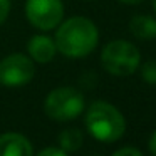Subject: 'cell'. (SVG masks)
<instances>
[{
    "label": "cell",
    "instance_id": "cell-1",
    "mask_svg": "<svg viewBox=\"0 0 156 156\" xmlns=\"http://www.w3.org/2000/svg\"><path fill=\"white\" fill-rule=\"evenodd\" d=\"M99 42V30L87 17H71L61 22L55 32V47L71 59L87 57Z\"/></svg>",
    "mask_w": 156,
    "mask_h": 156
},
{
    "label": "cell",
    "instance_id": "cell-2",
    "mask_svg": "<svg viewBox=\"0 0 156 156\" xmlns=\"http://www.w3.org/2000/svg\"><path fill=\"white\" fill-rule=\"evenodd\" d=\"M86 128L89 134L101 143H116L126 131V119L116 106L96 101L86 111Z\"/></svg>",
    "mask_w": 156,
    "mask_h": 156
},
{
    "label": "cell",
    "instance_id": "cell-3",
    "mask_svg": "<svg viewBox=\"0 0 156 156\" xmlns=\"http://www.w3.org/2000/svg\"><path fill=\"white\" fill-rule=\"evenodd\" d=\"M101 64L104 71L116 77H126L138 71L141 64L139 49L124 39L111 41L101 51Z\"/></svg>",
    "mask_w": 156,
    "mask_h": 156
},
{
    "label": "cell",
    "instance_id": "cell-4",
    "mask_svg": "<svg viewBox=\"0 0 156 156\" xmlns=\"http://www.w3.org/2000/svg\"><path fill=\"white\" fill-rule=\"evenodd\" d=\"M44 111L54 121H72L84 111V96L74 87H57L45 96Z\"/></svg>",
    "mask_w": 156,
    "mask_h": 156
},
{
    "label": "cell",
    "instance_id": "cell-5",
    "mask_svg": "<svg viewBox=\"0 0 156 156\" xmlns=\"http://www.w3.org/2000/svg\"><path fill=\"white\" fill-rule=\"evenodd\" d=\"M35 76V66L30 57L15 52L0 61V84L5 87H22Z\"/></svg>",
    "mask_w": 156,
    "mask_h": 156
},
{
    "label": "cell",
    "instance_id": "cell-6",
    "mask_svg": "<svg viewBox=\"0 0 156 156\" xmlns=\"http://www.w3.org/2000/svg\"><path fill=\"white\" fill-rule=\"evenodd\" d=\"M25 17L39 30H52L64 19L62 0H27Z\"/></svg>",
    "mask_w": 156,
    "mask_h": 156
},
{
    "label": "cell",
    "instance_id": "cell-7",
    "mask_svg": "<svg viewBox=\"0 0 156 156\" xmlns=\"http://www.w3.org/2000/svg\"><path fill=\"white\" fill-rule=\"evenodd\" d=\"M0 156H34V148L20 133H4L0 134Z\"/></svg>",
    "mask_w": 156,
    "mask_h": 156
},
{
    "label": "cell",
    "instance_id": "cell-8",
    "mask_svg": "<svg viewBox=\"0 0 156 156\" xmlns=\"http://www.w3.org/2000/svg\"><path fill=\"white\" fill-rule=\"evenodd\" d=\"M27 52L32 61L39 62V64H47L55 57V52H57L55 41L51 39L49 35L37 34L34 37H30V41L27 44Z\"/></svg>",
    "mask_w": 156,
    "mask_h": 156
},
{
    "label": "cell",
    "instance_id": "cell-9",
    "mask_svg": "<svg viewBox=\"0 0 156 156\" xmlns=\"http://www.w3.org/2000/svg\"><path fill=\"white\" fill-rule=\"evenodd\" d=\"M129 32L139 41H151L156 37V19L138 14L129 20Z\"/></svg>",
    "mask_w": 156,
    "mask_h": 156
},
{
    "label": "cell",
    "instance_id": "cell-10",
    "mask_svg": "<svg viewBox=\"0 0 156 156\" xmlns=\"http://www.w3.org/2000/svg\"><path fill=\"white\" fill-rule=\"evenodd\" d=\"M57 141H59V148L64 149L66 153H76L81 149L82 143H84V136L79 129L67 128L59 134Z\"/></svg>",
    "mask_w": 156,
    "mask_h": 156
},
{
    "label": "cell",
    "instance_id": "cell-11",
    "mask_svg": "<svg viewBox=\"0 0 156 156\" xmlns=\"http://www.w3.org/2000/svg\"><path fill=\"white\" fill-rule=\"evenodd\" d=\"M141 77L146 84L156 86V61H148L141 66Z\"/></svg>",
    "mask_w": 156,
    "mask_h": 156
},
{
    "label": "cell",
    "instance_id": "cell-12",
    "mask_svg": "<svg viewBox=\"0 0 156 156\" xmlns=\"http://www.w3.org/2000/svg\"><path fill=\"white\" fill-rule=\"evenodd\" d=\"M111 156H143V153L138 148H133V146H124V148L114 151Z\"/></svg>",
    "mask_w": 156,
    "mask_h": 156
},
{
    "label": "cell",
    "instance_id": "cell-13",
    "mask_svg": "<svg viewBox=\"0 0 156 156\" xmlns=\"http://www.w3.org/2000/svg\"><path fill=\"white\" fill-rule=\"evenodd\" d=\"M35 156H69V153H66L64 149H61V148L49 146V148H44L41 153H37Z\"/></svg>",
    "mask_w": 156,
    "mask_h": 156
},
{
    "label": "cell",
    "instance_id": "cell-14",
    "mask_svg": "<svg viewBox=\"0 0 156 156\" xmlns=\"http://www.w3.org/2000/svg\"><path fill=\"white\" fill-rule=\"evenodd\" d=\"M10 14V0H0V24H4Z\"/></svg>",
    "mask_w": 156,
    "mask_h": 156
},
{
    "label": "cell",
    "instance_id": "cell-15",
    "mask_svg": "<svg viewBox=\"0 0 156 156\" xmlns=\"http://www.w3.org/2000/svg\"><path fill=\"white\" fill-rule=\"evenodd\" d=\"M148 149L153 156H156V129L153 131V134L149 136V139H148Z\"/></svg>",
    "mask_w": 156,
    "mask_h": 156
},
{
    "label": "cell",
    "instance_id": "cell-16",
    "mask_svg": "<svg viewBox=\"0 0 156 156\" xmlns=\"http://www.w3.org/2000/svg\"><path fill=\"white\" fill-rule=\"evenodd\" d=\"M121 4H126V5H136V4H141L144 0H119Z\"/></svg>",
    "mask_w": 156,
    "mask_h": 156
},
{
    "label": "cell",
    "instance_id": "cell-17",
    "mask_svg": "<svg viewBox=\"0 0 156 156\" xmlns=\"http://www.w3.org/2000/svg\"><path fill=\"white\" fill-rule=\"evenodd\" d=\"M153 9H154V14H156V0H153Z\"/></svg>",
    "mask_w": 156,
    "mask_h": 156
}]
</instances>
